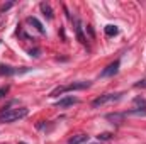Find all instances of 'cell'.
Instances as JSON below:
<instances>
[{
  "label": "cell",
  "mask_w": 146,
  "mask_h": 144,
  "mask_svg": "<svg viewBox=\"0 0 146 144\" xmlns=\"http://www.w3.org/2000/svg\"><path fill=\"white\" fill-rule=\"evenodd\" d=\"M27 114H29V110H27L26 107L3 108V110H2V114H0V122H2V124H10V122H15V120L24 119Z\"/></svg>",
  "instance_id": "obj_1"
},
{
  "label": "cell",
  "mask_w": 146,
  "mask_h": 144,
  "mask_svg": "<svg viewBox=\"0 0 146 144\" xmlns=\"http://www.w3.org/2000/svg\"><path fill=\"white\" fill-rule=\"evenodd\" d=\"M90 87V81H82V83H70L66 87H58L51 92V97H58V95H63L65 92H72V90H83V88H88Z\"/></svg>",
  "instance_id": "obj_2"
},
{
  "label": "cell",
  "mask_w": 146,
  "mask_h": 144,
  "mask_svg": "<svg viewBox=\"0 0 146 144\" xmlns=\"http://www.w3.org/2000/svg\"><path fill=\"white\" fill-rule=\"evenodd\" d=\"M121 97H122V93H106V95H100V97H97L92 102V107L97 108V107L106 105V104H110V102H117Z\"/></svg>",
  "instance_id": "obj_3"
},
{
  "label": "cell",
  "mask_w": 146,
  "mask_h": 144,
  "mask_svg": "<svg viewBox=\"0 0 146 144\" xmlns=\"http://www.w3.org/2000/svg\"><path fill=\"white\" fill-rule=\"evenodd\" d=\"M29 71V68H12V66H3L0 65V75H5V76H10V75H21V73Z\"/></svg>",
  "instance_id": "obj_4"
},
{
  "label": "cell",
  "mask_w": 146,
  "mask_h": 144,
  "mask_svg": "<svg viewBox=\"0 0 146 144\" xmlns=\"http://www.w3.org/2000/svg\"><path fill=\"white\" fill-rule=\"evenodd\" d=\"M119 66H121L119 59H117V61H114V63H110L109 66H107L104 71L100 73V76H102V78H109V76H114L115 73L119 71Z\"/></svg>",
  "instance_id": "obj_5"
},
{
  "label": "cell",
  "mask_w": 146,
  "mask_h": 144,
  "mask_svg": "<svg viewBox=\"0 0 146 144\" xmlns=\"http://www.w3.org/2000/svg\"><path fill=\"white\" fill-rule=\"evenodd\" d=\"M75 104H78V98H75V97H65V98H61L56 104V107L65 108V107H68V105H75Z\"/></svg>",
  "instance_id": "obj_6"
},
{
  "label": "cell",
  "mask_w": 146,
  "mask_h": 144,
  "mask_svg": "<svg viewBox=\"0 0 146 144\" xmlns=\"http://www.w3.org/2000/svg\"><path fill=\"white\" fill-rule=\"evenodd\" d=\"M88 141V136L87 134H76V136H73L68 139V144H83Z\"/></svg>",
  "instance_id": "obj_7"
},
{
  "label": "cell",
  "mask_w": 146,
  "mask_h": 144,
  "mask_svg": "<svg viewBox=\"0 0 146 144\" xmlns=\"http://www.w3.org/2000/svg\"><path fill=\"white\" fill-rule=\"evenodd\" d=\"M75 32H76L78 41L85 44V36H83V32H82V24H80V20H75Z\"/></svg>",
  "instance_id": "obj_8"
},
{
  "label": "cell",
  "mask_w": 146,
  "mask_h": 144,
  "mask_svg": "<svg viewBox=\"0 0 146 144\" xmlns=\"http://www.w3.org/2000/svg\"><path fill=\"white\" fill-rule=\"evenodd\" d=\"M106 36L107 37H112V36H117L119 34V29H117V26H112V24H109V26H106Z\"/></svg>",
  "instance_id": "obj_9"
},
{
  "label": "cell",
  "mask_w": 146,
  "mask_h": 144,
  "mask_svg": "<svg viewBox=\"0 0 146 144\" xmlns=\"http://www.w3.org/2000/svg\"><path fill=\"white\" fill-rule=\"evenodd\" d=\"M27 22H29V24H33V26L36 27V29L39 31V32H41V34H44V27H42V24L37 20L36 17H27Z\"/></svg>",
  "instance_id": "obj_10"
},
{
  "label": "cell",
  "mask_w": 146,
  "mask_h": 144,
  "mask_svg": "<svg viewBox=\"0 0 146 144\" xmlns=\"http://www.w3.org/2000/svg\"><path fill=\"white\" fill-rule=\"evenodd\" d=\"M124 117H126V114H109V115H107V119H109V120H114L115 124H121Z\"/></svg>",
  "instance_id": "obj_11"
},
{
  "label": "cell",
  "mask_w": 146,
  "mask_h": 144,
  "mask_svg": "<svg viewBox=\"0 0 146 144\" xmlns=\"http://www.w3.org/2000/svg\"><path fill=\"white\" fill-rule=\"evenodd\" d=\"M41 10L44 12V15H46L48 19H53V10H51L49 3H41Z\"/></svg>",
  "instance_id": "obj_12"
},
{
  "label": "cell",
  "mask_w": 146,
  "mask_h": 144,
  "mask_svg": "<svg viewBox=\"0 0 146 144\" xmlns=\"http://www.w3.org/2000/svg\"><path fill=\"white\" fill-rule=\"evenodd\" d=\"M9 90H10V87H9V85L2 87V88H0V98H3V97H5V95L9 93Z\"/></svg>",
  "instance_id": "obj_13"
},
{
  "label": "cell",
  "mask_w": 146,
  "mask_h": 144,
  "mask_svg": "<svg viewBox=\"0 0 146 144\" xmlns=\"http://www.w3.org/2000/svg\"><path fill=\"white\" fill-rule=\"evenodd\" d=\"M134 87H136V88H146V80H141V81H139V83H136Z\"/></svg>",
  "instance_id": "obj_14"
},
{
  "label": "cell",
  "mask_w": 146,
  "mask_h": 144,
  "mask_svg": "<svg viewBox=\"0 0 146 144\" xmlns=\"http://www.w3.org/2000/svg\"><path fill=\"white\" fill-rule=\"evenodd\" d=\"M99 139H104V141H106V139H110V134H109V132H104V134H99Z\"/></svg>",
  "instance_id": "obj_15"
},
{
  "label": "cell",
  "mask_w": 146,
  "mask_h": 144,
  "mask_svg": "<svg viewBox=\"0 0 146 144\" xmlns=\"http://www.w3.org/2000/svg\"><path fill=\"white\" fill-rule=\"evenodd\" d=\"M21 144H24V143H21Z\"/></svg>",
  "instance_id": "obj_16"
}]
</instances>
